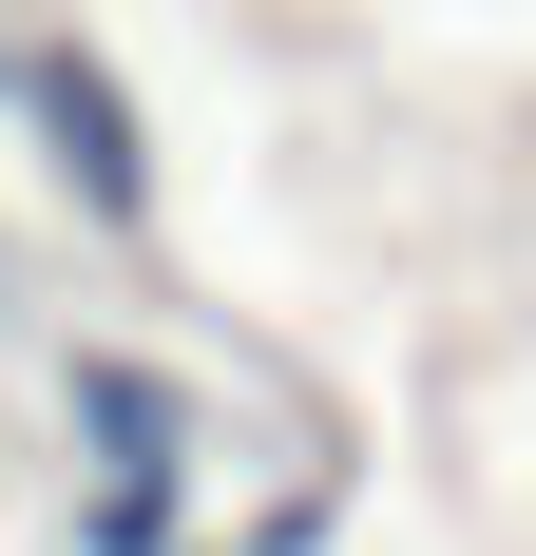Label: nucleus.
<instances>
[{
	"instance_id": "obj_1",
	"label": "nucleus",
	"mask_w": 536,
	"mask_h": 556,
	"mask_svg": "<svg viewBox=\"0 0 536 556\" xmlns=\"http://www.w3.org/2000/svg\"><path fill=\"white\" fill-rule=\"evenodd\" d=\"M39 115H58V173H77L97 212H135V135H115V77H77V58H58V77H39Z\"/></svg>"
}]
</instances>
